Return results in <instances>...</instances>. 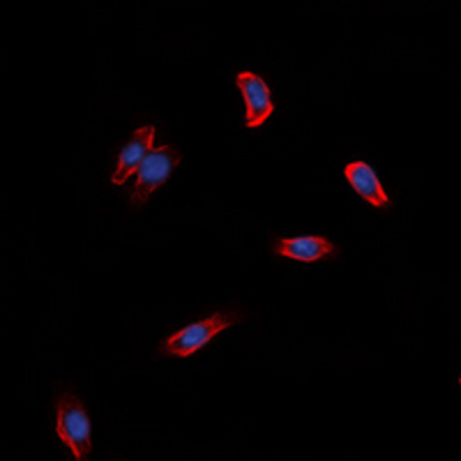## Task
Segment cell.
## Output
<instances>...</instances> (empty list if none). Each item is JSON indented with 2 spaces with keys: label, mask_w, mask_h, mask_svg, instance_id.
<instances>
[{
  "label": "cell",
  "mask_w": 461,
  "mask_h": 461,
  "mask_svg": "<svg viewBox=\"0 0 461 461\" xmlns=\"http://www.w3.org/2000/svg\"><path fill=\"white\" fill-rule=\"evenodd\" d=\"M242 321H245V312L238 310V307L215 312V314L208 316V319H201L196 321V323L185 325V328H180L178 332L168 335L167 339L159 344L158 356L159 357L194 356L196 351H201L203 346H208L210 341L215 339L220 332L229 330V328L242 323Z\"/></svg>",
  "instance_id": "obj_1"
},
{
  "label": "cell",
  "mask_w": 461,
  "mask_h": 461,
  "mask_svg": "<svg viewBox=\"0 0 461 461\" xmlns=\"http://www.w3.org/2000/svg\"><path fill=\"white\" fill-rule=\"evenodd\" d=\"M180 162H183V155L173 146L152 148L150 155L143 159L137 171V185H134V192L130 194L131 208H143L150 201V196L171 178L173 168L178 167Z\"/></svg>",
  "instance_id": "obj_3"
},
{
  "label": "cell",
  "mask_w": 461,
  "mask_h": 461,
  "mask_svg": "<svg viewBox=\"0 0 461 461\" xmlns=\"http://www.w3.org/2000/svg\"><path fill=\"white\" fill-rule=\"evenodd\" d=\"M344 176L360 199H365L369 205H374L376 210H383V212L393 210V201L385 194V189H383L372 164L362 162V159H353V162H348L344 167Z\"/></svg>",
  "instance_id": "obj_6"
},
{
  "label": "cell",
  "mask_w": 461,
  "mask_h": 461,
  "mask_svg": "<svg viewBox=\"0 0 461 461\" xmlns=\"http://www.w3.org/2000/svg\"><path fill=\"white\" fill-rule=\"evenodd\" d=\"M236 86L240 88L242 100H245V127L257 130L266 125L267 118L275 113V102L270 86L263 77L254 72H238Z\"/></svg>",
  "instance_id": "obj_4"
},
{
  "label": "cell",
  "mask_w": 461,
  "mask_h": 461,
  "mask_svg": "<svg viewBox=\"0 0 461 461\" xmlns=\"http://www.w3.org/2000/svg\"><path fill=\"white\" fill-rule=\"evenodd\" d=\"M56 434L77 461L90 459L93 452V425L84 399L77 393H63L56 399Z\"/></svg>",
  "instance_id": "obj_2"
},
{
  "label": "cell",
  "mask_w": 461,
  "mask_h": 461,
  "mask_svg": "<svg viewBox=\"0 0 461 461\" xmlns=\"http://www.w3.org/2000/svg\"><path fill=\"white\" fill-rule=\"evenodd\" d=\"M152 141H155V125L139 127V130L131 131L130 141L125 143L121 152H118V159H115V171L111 176V183L122 185L130 176L139 171V167L143 164V159L150 155Z\"/></svg>",
  "instance_id": "obj_7"
},
{
  "label": "cell",
  "mask_w": 461,
  "mask_h": 461,
  "mask_svg": "<svg viewBox=\"0 0 461 461\" xmlns=\"http://www.w3.org/2000/svg\"><path fill=\"white\" fill-rule=\"evenodd\" d=\"M273 254L275 257L294 258L298 263H319L339 258V249L323 236L277 238L273 242Z\"/></svg>",
  "instance_id": "obj_5"
}]
</instances>
